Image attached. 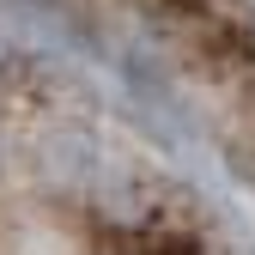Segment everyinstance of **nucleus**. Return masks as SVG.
Segmentation results:
<instances>
[{"label": "nucleus", "mask_w": 255, "mask_h": 255, "mask_svg": "<svg viewBox=\"0 0 255 255\" xmlns=\"http://www.w3.org/2000/svg\"><path fill=\"white\" fill-rule=\"evenodd\" d=\"M0 255H225L164 164L85 98L0 79Z\"/></svg>", "instance_id": "nucleus-1"}, {"label": "nucleus", "mask_w": 255, "mask_h": 255, "mask_svg": "<svg viewBox=\"0 0 255 255\" xmlns=\"http://www.w3.org/2000/svg\"><path fill=\"white\" fill-rule=\"evenodd\" d=\"M91 30L146 49L255 152V0H61Z\"/></svg>", "instance_id": "nucleus-2"}]
</instances>
